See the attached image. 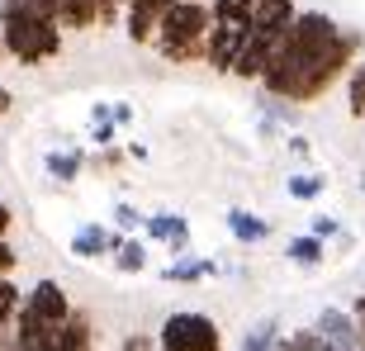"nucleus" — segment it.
I'll use <instances>...</instances> for the list:
<instances>
[{"label":"nucleus","instance_id":"f257e3e1","mask_svg":"<svg viewBox=\"0 0 365 351\" xmlns=\"http://www.w3.org/2000/svg\"><path fill=\"white\" fill-rule=\"evenodd\" d=\"M356 48H361V34L337 29L332 14H294V24L280 34L271 62L261 71V86L284 105H309L351 67Z\"/></svg>","mask_w":365,"mask_h":351},{"label":"nucleus","instance_id":"f03ea898","mask_svg":"<svg viewBox=\"0 0 365 351\" xmlns=\"http://www.w3.org/2000/svg\"><path fill=\"white\" fill-rule=\"evenodd\" d=\"M0 48H5L14 62L38 67V62L62 53V29H57L53 19L34 14L29 5H19V0H5V5H0Z\"/></svg>","mask_w":365,"mask_h":351},{"label":"nucleus","instance_id":"7ed1b4c3","mask_svg":"<svg viewBox=\"0 0 365 351\" xmlns=\"http://www.w3.org/2000/svg\"><path fill=\"white\" fill-rule=\"evenodd\" d=\"M209 29H214V19H209L204 5L176 0V5L157 19L152 39H157V53H162L166 62H195V57H204V34H209Z\"/></svg>","mask_w":365,"mask_h":351},{"label":"nucleus","instance_id":"20e7f679","mask_svg":"<svg viewBox=\"0 0 365 351\" xmlns=\"http://www.w3.org/2000/svg\"><path fill=\"white\" fill-rule=\"evenodd\" d=\"M67 318H71L67 290H62L57 280H38L24 299H19V309H14V342H10V347L43 342L48 332H57V327L67 323ZM10 347H5V351H10Z\"/></svg>","mask_w":365,"mask_h":351},{"label":"nucleus","instance_id":"39448f33","mask_svg":"<svg viewBox=\"0 0 365 351\" xmlns=\"http://www.w3.org/2000/svg\"><path fill=\"white\" fill-rule=\"evenodd\" d=\"M157 351H223V332H218L214 318L185 309V313H171L162 323Z\"/></svg>","mask_w":365,"mask_h":351},{"label":"nucleus","instance_id":"423d86ee","mask_svg":"<svg viewBox=\"0 0 365 351\" xmlns=\"http://www.w3.org/2000/svg\"><path fill=\"white\" fill-rule=\"evenodd\" d=\"M10 351H95V332H91V318L71 313L67 323L48 332L43 342H24V347H10Z\"/></svg>","mask_w":365,"mask_h":351},{"label":"nucleus","instance_id":"0eeeda50","mask_svg":"<svg viewBox=\"0 0 365 351\" xmlns=\"http://www.w3.org/2000/svg\"><path fill=\"white\" fill-rule=\"evenodd\" d=\"M313 332H318V342L332 347V351H365V337H361V327H356V318L341 313V309H323L318 323H313Z\"/></svg>","mask_w":365,"mask_h":351},{"label":"nucleus","instance_id":"6e6552de","mask_svg":"<svg viewBox=\"0 0 365 351\" xmlns=\"http://www.w3.org/2000/svg\"><path fill=\"white\" fill-rule=\"evenodd\" d=\"M275 43H280V39H271V34H252V29H242V43H237V57H232V71L247 76V81H252V76L261 81V71H266V62H271Z\"/></svg>","mask_w":365,"mask_h":351},{"label":"nucleus","instance_id":"1a4fd4ad","mask_svg":"<svg viewBox=\"0 0 365 351\" xmlns=\"http://www.w3.org/2000/svg\"><path fill=\"white\" fill-rule=\"evenodd\" d=\"M294 0H257V5H252V34H271V39H280L284 29L294 24Z\"/></svg>","mask_w":365,"mask_h":351},{"label":"nucleus","instance_id":"9d476101","mask_svg":"<svg viewBox=\"0 0 365 351\" xmlns=\"http://www.w3.org/2000/svg\"><path fill=\"white\" fill-rule=\"evenodd\" d=\"M237 43H242V29H228V24H214L204 34V62L214 71H232V57H237Z\"/></svg>","mask_w":365,"mask_h":351},{"label":"nucleus","instance_id":"9b49d317","mask_svg":"<svg viewBox=\"0 0 365 351\" xmlns=\"http://www.w3.org/2000/svg\"><path fill=\"white\" fill-rule=\"evenodd\" d=\"M143 228H148V238L166 243L171 252H185V247H190V223H185L180 214H152Z\"/></svg>","mask_w":365,"mask_h":351},{"label":"nucleus","instance_id":"f8f14e48","mask_svg":"<svg viewBox=\"0 0 365 351\" xmlns=\"http://www.w3.org/2000/svg\"><path fill=\"white\" fill-rule=\"evenodd\" d=\"M114 233L109 228H100V223H86V228H76V238H71V252L81 261H91V257H105V252H114Z\"/></svg>","mask_w":365,"mask_h":351},{"label":"nucleus","instance_id":"ddd939ff","mask_svg":"<svg viewBox=\"0 0 365 351\" xmlns=\"http://www.w3.org/2000/svg\"><path fill=\"white\" fill-rule=\"evenodd\" d=\"M214 270H218V261H209V257H180V261H171V266L162 270V280L195 285V280H204V275H214Z\"/></svg>","mask_w":365,"mask_h":351},{"label":"nucleus","instance_id":"4468645a","mask_svg":"<svg viewBox=\"0 0 365 351\" xmlns=\"http://www.w3.org/2000/svg\"><path fill=\"white\" fill-rule=\"evenodd\" d=\"M95 19H100V0H57V24L91 29Z\"/></svg>","mask_w":365,"mask_h":351},{"label":"nucleus","instance_id":"2eb2a0df","mask_svg":"<svg viewBox=\"0 0 365 351\" xmlns=\"http://www.w3.org/2000/svg\"><path fill=\"white\" fill-rule=\"evenodd\" d=\"M228 228H232V238H237V243H266V238H271V223H266V218H257V214H247V209H232V214H228Z\"/></svg>","mask_w":365,"mask_h":351},{"label":"nucleus","instance_id":"dca6fc26","mask_svg":"<svg viewBox=\"0 0 365 351\" xmlns=\"http://www.w3.org/2000/svg\"><path fill=\"white\" fill-rule=\"evenodd\" d=\"M252 5H257V0H214L209 19H214V24H228V29H247L252 24Z\"/></svg>","mask_w":365,"mask_h":351},{"label":"nucleus","instance_id":"f3484780","mask_svg":"<svg viewBox=\"0 0 365 351\" xmlns=\"http://www.w3.org/2000/svg\"><path fill=\"white\" fill-rule=\"evenodd\" d=\"M114 261H119V270L138 275V270L148 266V247L138 243V238H119V243H114Z\"/></svg>","mask_w":365,"mask_h":351},{"label":"nucleus","instance_id":"a211bd4d","mask_svg":"<svg viewBox=\"0 0 365 351\" xmlns=\"http://www.w3.org/2000/svg\"><path fill=\"white\" fill-rule=\"evenodd\" d=\"M275 337H280V323H275V318H266V323H257L252 332H247L237 351H275Z\"/></svg>","mask_w":365,"mask_h":351},{"label":"nucleus","instance_id":"6ab92c4d","mask_svg":"<svg viewBox=\"0 0 365 351\" xmlns=\"http://www.w3.org/2000/svg\"><path fill=\"white\" fill-rule=\"evenodd\" d=\"M48 176L53 180H76L81 176V152H48Z\"/></svg>","mask_w":365,"mask_h":351},{"label":"nucleus","instance_id":"aec40b11","mask_svg":"<svg viewBox=\"0 0 365 351\" xmlns=\"http://www.w3.org/2000/svg\"><path fill=\"white\" fill-rule=\"evenodd\" d=\"M289 261H299V266H318V261H323V243L309 238V233H304V238H289Z\"/></svg>","mask_w":365,"mask_h":351},{"label":"nucleus","instance_id":"412c9836","mask_svg":"<svg viewBox=\"0 0 365 351\" xmlns=\"http://www.w3.org/2000/svg\"><path fill=\"white\" fill-rule=\"evenodd\" d=\"M323 185H327V176H318V171L289 176V195H294V200H318V195H323Z\"/></svg>","mask_w":365,"mask_h":351},{"label":"nucleus","instance_id":"4be33fe9","mask_svg":"<svg viewBox=\"0 0 365 351\" xmlns=\"http://www.w3.org/2000/svg\"><path fill=\"white\" fill-rule=\"evenodd\" d=\"M19 299H24V295H19V285H14V280H0V332L14 323V309H19Z\"/></svg>","mask_w":365,"mask_h":351},{"label":"nucleus","instance_id":"5701e85b","mask_svg":"<svg viewBox=\"0 0 365 351\" xmlns=\"http://www.w3.org/2000/svg\"><path fill=\"white\" fill-rule=\"evenodd\" d=\"M318 347H323V342H318L313 327H299L289 337H275V351H318Z\"/></svg>","mask_w":365,"mask_h":351},{"label":"nucleus","instance_id":"b1692460","mask_svg":"<svg viewBox=\"0 0 365 351\" xmlns=\"http://www.w3.org/2000/svg\"><path fill=\"white\" fill-rule=\"evenodd\" d=\"M346 105H351L356 119H365V62L351 71V81H346Z\"/></svg>","mask_w":365,"mask_h":351},{"label":"nucleus","instance_id":"393cba45","mask_svg":"<svg viewBox=\"0 0 365 351\" xmlns=\"http://www.w3.org/2000/svg\"><path fill=\"white\" fill-rule=\"evenodd\" d=\"M337 233H341V223H337V218L318 214V218H313V233H309V238H318V243H323V238H337Z\"/></svg>","mask_w":365,"mask_h":351},{"label":"nucleus","instance_id":"a878e982","mask_svg":"<svg viewBox=\"0 0 365 351\" xmlns=\"http://www.w3.org/2000/svg\"><path fill=\"white\" fill-rule=\"evenodd\" d=\"M114 223H119V228H128V233H133L138 223H143V218H138V209H133V204H119V209H114Z\"/></svg>","mask_w":365,"mask_h":351},{"label":"nucleus","instance_id":"bb28decb","mask_svg":"<svg viewBox=\"0 0 365 351\" xmlns=\"http://www.w3.org/2000/svg\"><path fill=\"white\" fill-rule=\"evenodd\" d=\"M19 5H29L34 14H43V19H53V24H57V0H19Z\"/></svg>","mask_w":365,"mask_h":351},{"label":"nucleus","instance_id":"cd10ccee","mask_svg":"<svg viewBox=\"0 0 365 351\" xmlns=\"http://www.w3.org/2000/svg\"><path fill=\"white\" fill-rule=\"evenodd\" d=\"M119 351H157V342L143 337V332H133V337H123V347H119Z\"/></svg>","mask_w":365,"mask_h":351},{"label":"nucleus","instance_id":"c85d7f7f","mask_svg":"<svg viewBox=\"0 0 365 351\" xmlns=\"http://www.w3.org/2000/svg\"><path fill=\"white\" fill-rule=\"evenodd\" d=\"M14 261H19V257H14V247H10V243H0V280H5V275L14 270Z\"/></svg>","mask_w":365,"mask_h":351},{"label":"nucleus","instance_id":"c756f323","mask_svg":"<svg viewBox=\"0 0 365 351\" xmlns=\"http://www.w3.org/2000/svg\"><path fill=\"white\" fill-rule=\"evenodd\" d=\"M119 5H123V0H100V24H105V19H114V14H119Z\"/></svg>","mask_w":365,"mask_h":351},{"label":"nucleus","instance_id":"7c9ffc66","mask_svg":"<svg viewBox=\"0 0 365 351\" xmlns=\"http://www.w3.org/2000/svg\"><path fill=\"white\" fill-rule=\"evenodd\" d=\"M289 152H294V157H309V138L294 133V138H289Z\"/></svg>","mask_w":365,"mask_h":351},{"label":"nucleus","instance_id":"2f4dec72","mask_svg":"<svg viewBox=\"0 0 365 351\" xmlns=\"http://www.w3.org/2000/svg\"><path fill=\"white\" fill-rule=\"evenodd\" d=\"M5 233H10V204L0 200V243H5Z\"/></svg>","mask_w":365,"mask_h":351},{"label":"nucleus","instance_id":"473e14b6","mask_svg":"<svg viewBox=\"0 0 365 351\" xmlns=\"http://www.w3.org/2000/svg\"><path fill=\"white\" fill-rule=\"evenodd\" d=\"M351 318H356V327H361V337H365V295L356 299V313H351Z\"/></svg>","mask_w":365,"mask_h":351},{"label":"nucleus","instance_id":"72a5a7b5","mask_svg":"<svg viewBox=\"0 0 365 351\" xmlns=\"http://www.w3.org/2000/svg\"><path fill=\"white\" fill-rule=\"evenodd\" d=\"M10 105H14V100H10V91H0V114H10Z\"/></svg>","mask_w":365,"mask_h":351},{"label":"nucleus","instance_id":"f704fd0d","mask_svg":"<svg viewBox=\"0 0 365 351\" xmlns=\"http://www.w3.org/2000/svg\"><path fill=\"white\" fill-rule=\"evenodd\" d=\"M361 190H365V171H361Z\"/></svg>","mask_w":365,"mask_h":351},{"label":"nucleus","instance_id":"c9c22d12","mask_svg":"<svg viewBox=\"0 0 365 351\" xmlns=\"http://www.w3.org/2000/svg\"><path fill=\"white\" fill-rule=\"evenodd\" d=\"M318 351H332V347H318Z\"/></svg>","mask_w":365,"mask_h":351},{"label":"nucleus","instance_id":"e433bc0d","mask_svg":"<svg viewBox=\"0 0 365 351\" xmlns=\"http://www.w3.org/2000/svg\"><path fill=\"white\" fill-rule=\"evenodd\" d=\"M0 57H5V48H0Z\"/></svg>","mask_w":365,"mask_h":351}]
</instances>
